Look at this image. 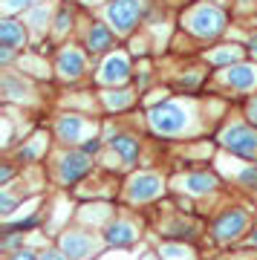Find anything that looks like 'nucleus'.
<instances>
[{"mask_svg":"<svg viewBox=\"0 0 257 260\" xmlns=\"http://www.w3.org/2000/svg\"><path fill=\"white\" fill-rule=\"evenodd\" d=\"M142 260H162V257H156V254H145Z\"/></svg>","mask_w":257,"mask_h":260,"instance_id":"f704fd0d","label":"nucleus"},{"mask_svg":"<svg viewBox=\"0 0 257 260\" xmlns=\"http://www.w3.org/2000/svg\"><path fill=\"white\" fill-rule=\"evenodd\" d=\"M147 121L156 136H185L191 127V113L179 102H162L156 107H150Z\"/></svg>","mask_w":257,"mask_h":260,"instance_id":"f257e3e1","label":"nucleus"},{"mask_svg":"<svg viewBox=\"0 0 257 260\" xmlns=\"http://www.w3.org/2000/svg\"><path fill=\"white\" fill-rule=\"evenodd\" d=\"M182 23L188 32H194L197 38H220L222 29H226V12L220 6H208V3H197L182 15Z\"/></svg>","mask_w":257,"mask_h":260,"instance_id":"f03ea898","label":"nucleus"},{"mask_svg":"<svg viewBox=\"0 0 257 260\" xmlns=\"http://www.w3.org/2000/svg\"><path fill=\"white\" fill-rule=\"evenodd\" d=\"M81 150L87 153V156H95V153L101 150V139H99V136H90V139L81 145Z\"/></svg>","mask_w":257,"mask_h":260,"instance_id":"bb28decb","label":"nucleus"},{"mask_svg":"<svg viewBox=\"0 0 257 260\" xmlns=\"http://www.w3.org/2000/svg\"><path fill=\"white\" fill-rule=\"evenodd\" d=\"M41 260H70V257H67L61 249H55V246H46V249L41 251Z\"/></svg>","mask_w":257,"mask_h":260,"instance_id":"cd10ccee","label":"nucleus"},{"mask_svg":"<svg viewBox=\"0 0 257 260\" xmlns=\"http://www.w3.org/2000/svg\"><path fill=\"white\" fill-rule=\"evenodd\" d=\"M113 44H116V32L107 23H92L87 29V49L90 52H107V49H113Z\"/></svg>","mask_w":257,"mask_h":260,"instance_id":"dca6fc26","label":"nucleus"},{"mask_svg":"<svg viewBox=\"0 0 257 260\" xmlns=\"http://www.w3.org/2000/svg\"><path fill=\"white\" fill-rule=\"evenodd\" d=\"M139 237V229L130 220H113L110 225H107V234H104V243L107 246H116V249H127V246H133Z\"/></svg>","mask_w":257,"mask_h":260,"instance_id":"ddd939ff","label":"nucleus"},{"mask_svg":"<svg viewBox=\"0 0 257 260\" xmlns=\"http://www.w3.org/2000/svg\"><path fill=\"white\" fill-rule=\"evenodd\" d=\"M220 142H222L226 150H231V153H237V156H243V159H254L257 156V130L248 127V124L234 121V124H229V127H222Z\"/></svg>","mask_w":257,"mask_h":260,"instance_id":"20e7f679","label":"nucleus"},{"mask_svg":"<svg viewBox=\"0 0 257 260\" xmlns=\"http://www.w3.org/2000/svg\"><path fill=\"white\" fill-rule=\"evenodd\" d=\"M12 174H15V171H12V165H3V168H0V182H3V185H9Z\"/></svg>","mask_w":257,"mask_h":260,"instance_id":"2f4dec72","label":"nucleus"},{"mask_svg":"<svg viewBox=\"0 0 257 260\" xmlns=\"http://www.w3.org/2000/svg\"><path fill=\"white\" fill-rule=\"evenodd\" d=\"M90 130L92 124L84 116H78V113H61L55 119V136L64 145H78L84 139V133H90Z\"/></svg>","mask_w":257,"mask_h":260,"instance_id":"9d476101","label":"nucleus"},{"mask_svg":"<svg viewBox=\"0 0 257 260\" xmlns=\"http://www.w3.org/2000/svg\"><path fill=\"white\" fill-rule=\"evenodd\" d=\"M46 142H49V139H46L44 133H38V136H32L29 142H23V145H20L18 159L23 162V165H29V162H38V159H41V153L46 150Z\"/></svg>","mask_w":257,"mask_h":260,"instance_id":"6ab92c4d","label":"nucleus"},{"mask_svg":"<svg viewBox=\"0 0 257 260\" xmlns=\"http://www.w3.org/2000/svg\"><path fill=\"white\" fill-rule=\"evenodd\" d=\"M159 257L162 260H194V249H188L185 243H165L162 249H159Z\"/></svg>","mask_w":257,"mask_h":260,"instance_id":"4be33fe9","label":"nucleus"},{"mask_svg":"<svg viewBox=\"0 0 257 260\" xmlns=\"http://www.w3.org/2000/svg\"><path fill=\"white\" fill-rule=\"evenodd\" d=\"M248 52H251V55L257 58V32H254L251 38H248Z\"/></svg>","mask_w":257,"mask_h":260,"instance_id":"473e14b6","label":"nucleus"},{"mask_svg":"<svg viewBox=\"0 0 257 260\" xmlns=\"http://www.w3.org/2000/svg\"><path fill=\"white\" fill-rule=\"evenodd\" d=\"M208 64L222 67V70H229V67L243 64V47L231 44V47H220V49H214V52H208Z\"/></svg>","mask_w":257,"mask_h":260,"instance_id":"a211bd4d","label":"nucleus"},{"mask_svg":"<svg viewBox=\"0 0 257 260\" xmlns=\"http://www.w3.org/2000/svg\"><path fill=\"white\" fill-rule=\"evenodd\" d=\"M248 225V214L243 208H229V211H222L217 220H214L211 232H214V240L217 243H234L240 234L246 232Z\"/></svg>","mask_w":257,"mask_h":260,"instance_id":"0eeeda50","label":"nucleus"},{"mask_svg":"<svg viewBox=\"0 0 257 260\" xmlns=\"http://www.w3.org/2000/svg\"><path fill=\"white\" fill-rule=\"evenodd\" d=\"M101 102L107 110H130L133 102H136V95L130 93V90H107V93H101Z\"/></svg>","mask_w":257,"mask_h":260,"instance_id":"aec40b11","label":"nucleus"},{"mask_svg":"<svg viewBox=\"0 0 257 260\" xmlns=\"http://www.w3.org/2000/svg\"><path fill=\"white\" fill-rule=\"evenodd\" d=\"M162 191H165V182H162V177L159 174H136V177L127 182V197L130 203H150V200H156V197H162Z\"/></svg>","mask_w":257,"mask_h":260,"instance_id":"1a4fd4ad","label":"nucleus"},{"mask_svg":"<svg viewBox=\"0 0 257 260\" xmlns=\"http://www.w3.org/2000/svg\"><path fill=\"white\" fill-rule=\"evenodd\" d=\"M70 23H73V9H70V6H61L55 20H52V26H55L52 32H55V35H64L67 29H70Z\"/></svg>","mask_w":257,"mask_h":260,"instance_id":"5701e85b","label":"nucleus"},{"mask_svg":"<svg viewBox=\"0 0 257 260\" xmlns=\"http://www.w3.org/2000/svg\"><path fill=\"white\" fill-rule=\"evenodd\" d=\"M12 61H15V49H9V47H0V64H3V67H9Z\"/></svg>","mask_w":257,"mask_h":260,"instance_id":"c756f323","label":"nucleus"},{"mask_svg":"<svg viewBox=\"0 0 257 260\" xmlns=\"http://www.w3.org/2000/svg\"><path fill=\"white\" fill-rule=\"evenodd\" d=\"M110 148L121 156L124 165H136L139 162V139H133V136H127V133H116V136L110 139Z\"/></svg>","mask_w":257,"mask_h":260,"instance_id":"f3484780","label":"nucleus"},{"mask_svg":"<svg viewBox=\"0 0 257 260\" xmlns=\"http://www.w3.org/2000/svg\"><path fill=\"white\" fill-rule=\"evenodd\" d=\"M9 260H41V254H35L32 249H18Z\"/></svg>","mask_w":257,"mask_h":260,"instance_id":"c85d7f7f","label":"nucleus"},{"mask_svg":"<svg viewBox=\"0 0 257 260\" xmlns=\"http://www.w3.org/2000/svg\"><path fill=\"white\" fill-rule=\"evenodd\" d=\"M92 171V159L84 150H70L58 159V182L61 185H75Z\"/></svg>","mask_w":257,"mask_h":260,"instance_id":"6e6552de","label":"nucleus"},{"mask_svg":"<svg viewBox=\"0 0 257 260\" xmlns=\"http://www.w3.org/2000/svg\"><path fill=\"white\" fill-rule=\"evenodd\" d=\"M240 185L243 188H251V191H257V165H248L240 171Z\"/></svg>","mask_w":257,"mask_h":260,"instance_id":"b1692460","label":"nucleus"},{"mask_svg":"<svg viewBox=\"0 0 257 260\" xmlns=\"http://www.w3.org/2000/svg\"><path fill=\"white\" fill-rule=\"evenodd\" d=\"M182 191H188V194H208V191H214V188L220 185V179L214 177L211 171H194V174H188V177H182Z\"/></svg>","mask_w":257,"mask_h":260,"instance_id":"2eb2a0df","label":"nucleus"},{"mask_svg":"<svg viewBox=\"0 0 257 260\" xmlns=\"http://www.w3.org/2000/svg\"><path fill=\"white\" fill-rule=\"evenodd\" d=\"M95 81L107 84V87H119L121 90V87L130 81V58H127V52H121V49L110 52V55L101 61Z\"/></svg>","mask_w":257,"mask_h":260,"instance_id":"423d86ee","label":"nucleus"},{"mask_svg":"<svg viewBox=\"0 0 257 260\" xmlns=\"http://www.w3.org/2000/svg\"><path fill=\"white\" fill-rule=\"evenodd\" d=\"M49 18H52V9H49V6H44V3H32V9L23 15V23H26V26H32L38 35H44V29H46V23H49Z\"/></svg>","mask_w":257,"mask_h":260,"instance_id":"412c9836","label":"nucleus"},{"mask_svg":"<svg viewBox=\"0 0 257 260\" xmlns=\"http://www.w3.org/2000/svg\"><path fill=\"white\" fill-rule=\"evenodd\" d=\"M246 116H248V121H251V124H257V95L246 104Z\"/></svg>","mask_w":257,"mask_h":260,"instance_id":"7c9ffc66","label":"nucleus"},{"mask_svg":"<svg viewBox=\"0 0 257 260\" xmlns=\"http://www.w3.org/2000/svg\"><path fill=\"white\" fill-rule=\"evenodd\" d=\"M145 12H147L145 3H136V0H121V3H110V6L104 9V15H107L110 29L116 32V35H130V32L136 29V23L142 20Z\"/></svg>","mask_w":257,"mask_h":260,"instance_id":"39448f33","label":"nucleus"},{"mask_svg":"<svg viewBox=\"0 0 257 260\" xmlns=\"http://www.w3.org/2000/svg\"><path fill=\"white\" fill-rule=\"evenodd\" d=\"M12 211H15V197L9 194V188H3V191H0V214L9 217Z\"/></svg>","mask_w":257,"mask_h":260,"instance_id":"393cba45","label":"nucleus"},{"mask_svg":"<svg viewBox=\"0 0 257 260\" xmlns=\"http://www.w3.org/2000/svg\"><path fill=\"white\" fill-rule=\"evenodd\" d=\"M107 243L101 240L99 234L87 232V229H70L58 237V249L64 251L70 260H92L99 257L101 249H104Z\"/></svg>","mask_w":257,"mask_h":260,"instance_id":"7ed1b4c3","label":"nucleus"},{"mask_svg":"<svg viewBox=\"0 0 257 260\" xmlns=\"http://www.w3.org/2000/svg\"><path fill=\"white\" fill-rule=\"evenodd\" d=\"M26 23H23V20H15V18H3L0 20V44H3V47H9V49H23L26 47Z\"/></svg>","mask_w":257,"mask_h":260,"instance_id":"4468645a","label":"nucleus"},{"mask_svg":"<svg viewBox=\"0 0 257 260\" xmlns=\"http://www.w3.org/2000/svg\"><path fill=\"white\" fill-rule=\"evenodd\" d=\"M20 67H23V70H32L35 75H46V78H49V70H46V67H41L35 58H23V61H20Z\"/></svg>","mask_w":257,"mask_h":260,"instance_id":"a878e982","label":"nucleus"},{"mask_svg":"<svg viewBox=\"0 0 257 260\" xmlns=\"http://www.w3.org/2000/svg\"><path fill=\"white\" fill-rule=\"evenodd\" d=\"M84 70H87V58L78 47H64L58 52V61H55V73L64 78V81H75L81 78Z\"/></svg>","mask_w":257,"mask_h":260,"instance_id":"9b49d317","label":"nucleus"},{"mask_svg":"<svg viewBox=\"0 0 257 260\" xmlns=\"http://www.w3.org/2000/svg\"><path fill=\"white\" fill-rule=\"evenodd\" d=\"M222 81L229 84L231 90H254L257 87V67L254 64H237L222 70Z\"/></svg>","mask_w":257,"mask_h":260,"instance_id":"f8f14e48","label":"nucleus"},{"mask_svg":"<svg viewBox=\"0 0 257 260\" xmlns=\"http://www.w3.org/2000/svg\"><path fill=\"white\" fill-rule=\"evenodd\" d=\"M248 243H251V246H257V232L251 234V237H248Z\"/></svg>","mask_w":257,"mask_h":260,"instance_id":"72a5a7b5","label":"nucleus"}]
</instances>
